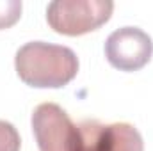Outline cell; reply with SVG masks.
Returning a JSON list of instances; mask_svg holds the SVG:
<instances>
[{
    "label": "cell",
    "instance_id": "cell-1",
    "mask_svg": "<svg viewBox=\"0 0 153 151\" xmlns=\"http://www.w3.org/2000/svg\"><path fill=\"white\" fill-rule=\"evenodd\" d=\"M18 76L30 87L57 89L70 84L78 73V59L68 46L30 41L14 57Z\"/></svg>",
    "mask_w": 153,
    "mask_h": 151
},
{
    "label": "cell",
    "instance_id": "cell-6",
    "mask_svg": "<svg viewBox=\"0 0 153 151\" xmlns=\"http://www.w3.org/2000/svg\"><path fill=\"white\" fill-rule=\"evenodd\" d=\"M22 16L20 0H0V30L13 27Z\"/></svg>",
    "mask_w": 153,
    "mask_h": 151
},
{
    "label": "cell",
    "instance_id": "cell-3",
    "mask_svg": "<svg viewBox=\"0 0 153 151\" xmlns=\"http://www.w3.org/2000/svg\"><path fill=\"white\" fill-rule=\"evenodd\" d=\"M32 132L39 151H80V130L57 103H41L32 112Z\"/></svg>",
    "mask_w": 153,
    "mask_h": 151
},
{
    "label": "cell",
    "instance_id": "cell-5",
    "mask_svg": "<svg viewBox=\"0 0 153 151\" xmlns=\"http://www.w3.org/2000/svg\"><path fill=\"white\" fill-rule=\"evenodd\" d=\"M82 146L80 151H144L143 137L128 123L102 124L84 121L78 124Z\"/></svg>",
    "mask_w": 153,
    "mask_h": 151
},
{
    "label": "cell",
    "instance_id": "cell-7",
    "mask_svg": "<svg viewBox=\"0 0 153 151\" xmlns=\"http://www.w3.org/2000/svg\"><path fill=\"white\" fill-rule=\"evenodd\" d=\"M20 146L18 130L7 121H0V151H20Z\"/></svg>",
    "mask_w": 153,
    "mask_h": 151
},
{
    "label": "cell",
    "instance_id": "cell-2",
    "mask_svg": "<svg viewBox=\"0 0 153 151\" xmlns=\"http://www.w3.org/2000/svg\"><path fill=\"white\" fill-rule=\"evenodd\" d=\"M114 4L111 0H53L46 9V21L64 36H82L109 21Z\"/></svg>",
    "mask_w": 153,
    "mask_h": 151
},
{
    "label": "cell",
    "instance_id": "cell-4",
    "mask_svg": "<svg viewBox=\"0 0 153 151\" xmlns=\"http://www.w3.org/2000/svg\"><path fill=\"white\" fill-rule=\"evenodd\" d=\"M152 55V38L137 27L117 29L105 41V57L119 71H137L150 62Z\"/></svg>",
    "mask_w": 153,
    "mask_h": 151
}]
</instances>
